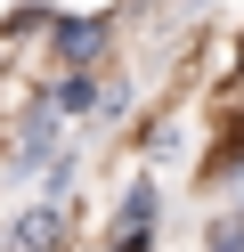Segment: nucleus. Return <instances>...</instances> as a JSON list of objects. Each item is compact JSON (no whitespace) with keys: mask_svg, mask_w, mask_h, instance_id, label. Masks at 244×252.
<instances>
[{"mask_svg":"<svg viewBox=\"0 0 244 252\" xmlns=\"http://www.w3.org/2000/svg\"><path fill=\"white\" fill-rule=\"evenodd\" d=\"M211 252H244V220H220L211 228Z\"/></svg>","mask_w":244,"mask_h":252,"instance_id":"nucleus-2","label":"nucleus"},{"mask_svg":"<svg viewBox=\"0 0 244 252\" xmlns=\"http://www.w3.org/2000/svg\"><path fill=\"white\" fill-rule=\"evenodd\" d=\"M57 236H65V212H33L25 220V252H49Z\"/></svg>","mask_w":244,"mask_h":252,"instance_id":"nucleus-1","label":"nucleus"}]
</instances>
